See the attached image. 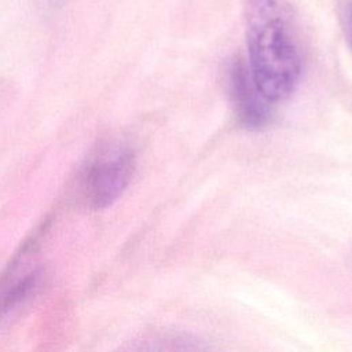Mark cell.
I'll list each match as a JSON object with an SVG mask.
<instances>
[{"instance_id":"obj_2","label":"cell","mask_w":352,"mask_h":352,"mask_svg":"<svg viewBox=\"0 0 352 352\" xmlns=\"http://www.w3.org/2000/svg\"><path fill=\"white\" fill-rule=\"evenodd\" d=\"M136 169V155L128 146L102 150L82 169L80 192L88 208L102 210L111 206L128 188Z\"/></svg>"},{"instance_id":"obj_3","label":"cell","mask_w":352,"mask_h":352,"mask_svg":"<svg viewBox=\"0 0 352 352\" xmlns=\"http://www.w3.org/2000/svg\"><path fill=\"white\" fill-rule=\"evenodd\" d=\"M32 253L22 249L0 275V320L30 300L41 285L43 270Z\"/></svg>"},{"instance_id":"obj_5","label":"cell","mask_w":352,"mask_h":352,"mask_svg":"<svg viewBox=\"0 0 352 352\" xmlns=\"http://www.w3.org/2000/svg\"><path fill=\"white\" fill-rule=\"evenodd\" d=\"M340 22L346 43L352 50V0H342L340 4Z\"/></svg>"},{"instance_id":"obj_4","label":"cell","mask_w":352,"mask_h":352,"mask_svg":"<svg viewBox=\"0 0 352 352\" xmlns=\"http://www.w3.org/2000/svg\"><path fill=\"white\" fill-rule=\"evenodd\" d=\"M230 98L239 121L248 128H261L271 120L270 102L254 84L249 69L235 62L228 72Z\"/></svg>"},{"instance_id":"obj_6","label":"cell","mask_w":352,"mask_h":352,"mask_svg":"<svg viewBox=\"0 0 352 352\" xmlns=\"http://www.w3.org/2000/svg\"><path fill=\"white\" fill-rule=\"evenodd\" d=\"M47 1H48L51 6H54V7H55V6H60V4H65V3H67L69 0H47Z\"/></svg>"},{"instance_id":"obj_1","label":"cell","mask_w":352,"mask_h":352,"mask_svg":"<svg viewBox=\"0 0 352 352\" xmlns=\"http://www.w3.org/2000/svg\"><path fill=\"white\" fill-rule=\"evenodd\" d=\"M249 72L270 100L287 98L298 84L302 56L294 11L287 0H246Z\"/></svg>"}]
</instances>
